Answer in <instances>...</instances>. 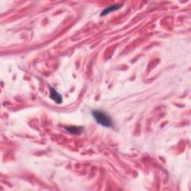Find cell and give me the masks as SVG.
<instances>
[{
  "instance_id": "6da1fadb",
  "label": "cell",
  "mask_w": 191,
  "mask_h": 191,
  "mask_svg": "<svg viewBox=\"0 0 191 191\" xmlns=\"http://www.w3.org/2000/svg\"><path fill=\"white\" fill-rule=\"evenodd\" d=\"M92 115H93L95 120L101 126L107 128H111L113 126V122H112L111 118L104 112L101 111H93L92 112Z\"/></svg>"
},
{
  "instance_id": "7a4b0ae2",
  "label": "cell",
  "mask_w": 191,
  "mask_h": 191,
  "mask_svg": "<svg viewBox=\"0 0 191 191\" xmlns=\"http://www.w3.org/2000/svg\"><path fill=\"white\" fill-rule=\"evenodd\" d=\"M50 98L52 99L53 101L56 102L57 104H60L62 102V97L60 93H58L54 88L50 87Z\"/></svg>"
},
{
  "instance_id": "3957f363",
  "label": "cell",
  "mask_w": 191,
  "mask_h": 191,
  "mask_svg": "<svg viewBox=\"0 0 191 191\" xmlns=\"http://www.w3.org/2000/svg\"><path fill=\"white\" fill-rule=\"evenodd\" d=\"M122 5H112V6H110L108 7V8H105L104 10L102 11V13H101L100 15L101 16H104V15H107L108 14H110L111 12H113V11H115L118 10V9H119L122 7Z\"/></svg>"
},
{
  "instance_id": "277c9868",
  "label": "cell",
  "mask_w": 191,
  "mask_h": 191,
  "mask_svg": "<svg viewBox=\"0 0 191 191\" xmlns=\"http://www.w3.org/2000/svg\"><path fill=\"white\" fill-rule=\"evenodd\" d=\"M66 129L68 131H69L70 133L73 134H80L81 132L82 131V128L81 127H76V126H70V127H67L66 128Z\"/></svg>"
}]
</instances>
